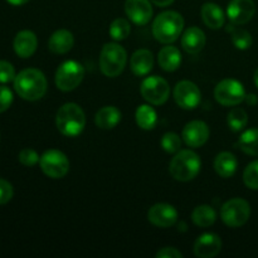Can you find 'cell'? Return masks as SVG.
Here are the masks:
<instances>
[{"label": "cell", "mask_w": 258, "mask_h": 258, "mask_svg": "<svg viewBox=\"0 0 258 258\" xmlns=\"http://www.w3.org/2000/svg\"><path fill=\"white\" fill-rule=\"evenodd\" d=\"M148 219L159 228H169L178 221V211L170 204L158 203L149 209Z\"/></svg>", "instance_id": "12"}, {"label": "cell", "mask_w": 258, "mask_h": 258, "mask_svg": "<svg viewBox=\"0 0 258 258\" xmlns=\"http://www.w3.org/2000/svg\"><path fill=\"white\" fill-rule=\"evenodd\" d=\"M154 67L153 53L148 49H139L131 55L130 68L133 73L138 77H144L149 75Z\"/></svg>", "instance_id": "19"}, {"label": "cell", "mask_w": 258, "mask_h": 258, "mask_svg": "<svg viewBox=\"0 0 258 258\" xmlns=\"http://www.w3.org/2000/svg\"><path fill=\"white\" fill-rule=\"evenodd\" d=\"M159 66L166 72H174L178 70L181 64V53L180 50L173 45H166L160 49L158 54Z\"/></svg>", "instance_id": "22"}, {"label": "cell", "mask_w": 258, "mask_h": 258, "mask_svg": "<svg viewBox=\"0 0 258 258\" xmlns=\"http://www.w3.org/2000/svg\"><path fill=\"white\" fill-rule=\"evenodd\" d=\"M204 24L211 29H219L224 24V14L221 7L214 3H206L201 10Z\"/></svg>", "instance_id": "24"}, {"label": "cell", "mask_w": 258, "mask_h": 258, "mask_svg": "<svg viewBox=\"0 0 258 258\" xmlns=\"http://www.w3.org/2000/svg\"><path fill=\"white\" fill-rule=\"evenodd\" d=\"M13 47L20 58L32 57L38 47L37 35L32 30H22L15 35Z\"/></svg>", "instance_id": "17"}, {"label": "cell", "mask_w": 258, "mask_h": 258, "mask_svg": "<svg viewBox=\"0 0 258 258\" xmlns=\"http://www.w3.org/2000/svg\"><path fill=\"white\" fill-rule=\"evenodd\" d=\"M110 35L115 40H123L130 35L131 27L130 23L123 18H117L110 25Z\"/></svg>", "instance_id": "29"}, {"label": "cell", "mask_w": 258, "mask_h": 258, "mask_svg": "<svg viewBox=\"0 0 258 258\" xmlns=\"http://www.w3.org/2000/svg\"><path fill=\"white\" fill-rule=\"evenodd\" d=\"M15 70L12 63L7 60H0V83L14 82Z\"/></svg>", "instance_id": "33"}, {"label": "cell", "mask_w": 258, "mask_h": 258, "mask_svg": "<svg viewBox=\"0 0 258 258\" xmlns=\"http://www.w3.org/2000/svg\"><path fill=\"white\" fill-rule=\"evenodd\" d=\"M39 165L43 173L52 179L64 178L70 171V160L59 150L50 149L39 159Z\"/></svg>", "instance_id": "8"}, {"label": "cell", "mask_w": 258, "mask_h": 258, "mask_svg": "<svg viewBox=\"0 0 258 258\" xmlns=\"http://www.w3.org/2000/svg\"><path fill=\"white\" fill-rule=\"evenodd\" d=\"M13 103V92L9 87L0 86V113L7 111Z\"/></svg>", "instance_id": "36"}, {"label": "cell", "mask_w": 258, "mask_h": 258, "mask_svg": "<svg viewBox=\"0 0 258 258\" xmlns=\"http://www.w3.org/2000/svg\"><path fill=\"white\" fill-rule=\"evenodd\" d=\"M7 2L9 3V4L14 5V7H19V5H23L25 4V3H28L29 0H7Z\"/></svg>", "instance_id": "40"}, {"label": "cell", "mask_w": 258, "mask_h": 258, "mask_svg": "<svg viewBox=\"0 0 258 258\" xmlns=\"http://www.w3.org/2000/svg\"><path fill=\"white\" fill-rule=\"evenodd\" d=\"M251 217V207L248 202L242 198H233L227 201L221 208V218L231 228H238Z\"/></svg>", "instance_id": "7"}, {"label": "cell", "mask_w": 258, "mask_h": 258, "mask_svg": "<svg viewBox=\"0 0 258 258\" xmlns=\"http://www.w3.org/2000/svg\"><path fill=\"white\" fill-rule=\"evenodd\" d=\"M85 77V68L76 60H66L55 72V86L63 92H70L81 85Z\"/></svg>", "instance_id": "6"}, {"label": "cell", "mask_w": 258, "mask_h": 258, "mask_svg": "<svg viewBox=\"0 0 258 258\" xmlns=\"http://www.w3.org/2000/svg\"><path fill=\"white\" fill-rule=\"evenodd\" d=\"M39 155L33 149H23L19 153V161L25 166H34L39 163Z\"/></svg>", "instance_id": "34"}, {"label": "cell", "mask_w": 258, "mask_h": 258, "mask_svg": "<svg viewBox=\"0 0 258 258\" xmlns=\"http://www.w3.org/2000/svg\"><path fill=\"white\" fill-rule=\"evenodd\" d=\"M207 42L206 34L198 27H190L181 37V47L189 54H197L204 48Z\"/></svg>", "instance_id": "18"}, {"label": "cell", "mask_w": 258, "mask_h": 258, "mask_svg": "<svg viewBox=\"0 0 258 258\" xmlns=\"http://www.w3.org/2000/svg\"><path fill=\"white\" fill-rule=\"evenodd\" d=\"M202 160L191 150H180L175 154L169 164L171 176L178 181H190L199 174Z\"/></svg>", "instance_id": "4"}, {"label": "cell", "mask_w": 258, "mask_h": 258, "mask_svg": "<svg viewBox=\"0 0 258 258\" xmlns=\"http://www.w3.org/2000/svg\"><path fill=\"white\" fill-rule=\"evenodd\" d=\"M243 181L247 188L258 190V160L252 161L243 171Z\"/></svg>", "instance_id": "31"}, {"label": "cell", "mask_w": 258, "mask_h": 258, "mask_svg": "<svg viewBox=\"0 0 258 258\" xmlns=\"http://www.w3.org/2000/svg\"><path fill=\"white\" fill-rule=\"evenodd\" d=\"M209 134L211 131L204 121L194 120L186 123L183 128L181 138L189 148H201L208 141Z\"/></svg>", "instance_id": "14"}, {"label": "cell", "mask_w": 258, "mask_h": 258, "mask_svg": "<svg viewBox=\"0 0 258 258\" xmlns=\"http://www.w3.org/2000/svg\"><path fill=\"white\" fill-rule=\"evenodd\" d=\"M14 90L23 100L38 101L47 92V78L37 68H27L15 76Z\"/></svg>", "instance_id": "1"}, {"label": "cell", "mask_w": 258, "mask_h": 258, "mask_svg": "<svg viewBox=\"0 0 258 258\" xmlns=\"http://www.w3.org/2000/svg\"><path fill=\"white\" fill-rule=\"evenodd\" d=\"M217 219V213L211 206H198L197 208H194L193 213H191V221L194 222V224L202 228H207V227H211L212 224H214Z\"/></svg>", "instance_id": "26"}, {"label": "cell", "mask_w": 258, "mask_h": 258, "mask_svg": "<svg viewBox=\"0 0 258 258\" xmlns=\"http://www.w3.org/2000/svg\"><path fill=\"white\" fill-rule=\"evenodd\" d=\"M244 101H246V102L248 103V105H251V106H254V105H257V103H258L257 96L253 95V93H252V95H246V98H244Z\"/></svg>", "instance_id": "39"}, {"label": "cell", "mask_w": 258, "mask_h": 258, "mask_svg": "<svg viewBox=\"0 0 258 258\" xmlns=\"http://www.w3.org/2000/svg\"><path fill=\"white\" fill-rule=\"evenodd\" d=\"M144 100L155 106H160L168 101L170 95L169 83L159 76H150L143 81L140 87Z\"/></svg>", "instance_id": "9"}, {"label": "cell", "mask_w": 258, "mask_h": 258, "mask_svg": "<svg viewBox=\"0 0 258 258\" xmlns=\"http://www.w3.org/2000/svg\"><path fill=\"white\" fill-rule=\"evenodd\" d=\"M237 168H238V161L237 158L229 151H223L219 153L214 159V169L217 174L222 178H231L236 174Z\"/></svg>", "instance_id": "21"}, {"label": "cell", "mask_w": 258, "mask_h": 258, "mask_svg": "<svg viewBox=\"0 0 258 258\" xmlns=\"http://www.w3.org/2000/svg\"><path fill=\"white\" fill-rule=\"evenodd\" d=\"M256 13L253 0H231L227 8V17L232 24L242 25L248 23Z\"/></svg>", "instance_id": "13"}, {"label": "cell", "mask_w": 258, "mask_h": 258, "mask_svg": "<svg viewBox=\"0 0 258 258\" xmlns=\"http://www.w3.org/2000/svg\"><path fill=\"white\" fill-rule=\"evenodd\" d=\"M55 125L58 131L67 138H76L81 135L86 126V115L82 107L73 102L64 103L58 110Z\"/></svg>", "instance_id": "2"}, {"label": "cell", "mask_w": 258, "mask_h": 258, "mask_svg": "<svg viewBox=\"0 0 258 258\" xmlns=\"http://www.w3.org/2000/svg\"><path fill=\"white\" fill-rule=\"evenodd\" d=\"M125 13L136 25H145L153 17V7L150 0H126Z\"/></svg>", "instance_id": "15"}, {"label": "cell", "mask_w": 258, "mask_h": 258, "mask_svg": "<svg viewBox=\"0 0 258 258\" xmlns=\"http://www.w3.org/2000/svg\"><path fill=\"white\" fill-rule=\"evenodd\" d=\"M121 121V111L115 106H105L95 116L96 126L102 130H111Z\"/></svg>", "instance_id": "23"}, {"label": "cell", "mask_w": 258, "mask_h": 258, "mask_svg": "<svg viewBox=\"0 0 258 258\" xmlns=\"http://www.w3.org/2000/svg\"><path fill=\"white\" fill-rule=\"evenodd\" d=\"M217 102L223 106H237L246 98V91L239 81L227 78L221 81L214 90Z\"/></svg>", "instance_id": "10"}, {"label": "cell", "mask_w": 258, "mask_h": 258, "mask_svg": "<svg viewBox=\"0 0 258 258\" xmlns=\"http://www.w3.org/2000/svg\"><path fill=\"white\" fill-rule=\"evenodd\" d=\"M173 95L176 105L184 110H194L202 101L201 90L190 81H180L176 83Z\"/></svg>", "instance_id": "11"}, {"label": "cell", "mask_w": 258, "mask_h": 258, "mask_svg": "<svg viewBox=\"0 0 258 258\" xmlns=\"http://www.w3.org/2000/svg\"><path fill=\"white\" fill-rule=\"evenodd\" d=\"M158 258H181L183 253L180 251H178L174 247H165V248H161L160 251L156 253Z\"/></svg>", "instance_id": "37"}, {"label": "cell", "mask_w": 258, "mask_h": 258, "mask_svg": "<svg viewBox=\"0 0 258 258\" xmlns=\"http://www.w3.org/2000/svg\"><path fill=\"white\" fill-rule=\"evenodd\" d=\"M127 62V53L117 43H106L100 54L101 72L106 77L115 78L122 73Z\"/></svg>", "instance_id": "5"}, {"label": "cell", "mask_w": 258, "mask_h": 258, "mask_svg": "<svg viewBox=\"0 0 258 258\" xmlns=\"http://www.w3.org/2000/svg\"><path fill=\"white\" fill-rule=\"evenodd\" d=\"M13 194H14V189H13L12 184L5 179L0 178V206L10 202V199L13 198Z\"/></svg>", "instance_id": "35"}, {"label": "cell", "mask_w": 258, "mask_h": 258, "mask_svg": "<svg viewBox=\"0 0 258 258\" xmlns=\"http://www.w3.org/2000/svg\"><path fill=\"white\" fill-rule=\"evenodd\" d=\"M150 2L154 3V4H155L156 7L164 8V7H168V5L173 4L174 0H150Z\"/></svg>", "instance_id": "38"}, {"label": "cell", "mask_w": 258, "mask_h": 258, "mask_svg": "<svg viewBox=\"0 0 258 258\" xmlns=\"http://www.w3.org/2000/svg\"><path fill=\"white\" fill-rule=\"evenodd\" d=\"M227 123H228L229 128L234 133L242 131L248 123V115L246 111L241 107L232 108L227 116Z\"/></svg>", "instance_id": "28"}, {"label": "cell", "mask_w": 258, "mask_h": 258, "mask_svg": "<svg viewBox=\"0 0 258 258\" xmlns=\"http://www.w3.org/2000/svg\"><path fill=\"white\" fill-rule=\"evenodd\" d=\"M75 44L73 34L67 29H59L53 33L48 42V48L55 54H64L70 52Z\"/></svg>", "instance_id": "20"}, {"label": "cell", "mask_w": 258, "mask_h": 258, "mask_svg": "<svg viewBox=\"0 0 258 258\" xmlns=\"http://www.w3.org/2000/svg\"><path fill=\"white\" fill-rule=\"evenodd\" d=\"M184 28L181 14L174 10L163 12L155 18L153 23V35L158 42L170 44L180 37Z\"/></svg>", "instance_id": "3"}, {"label": "cell", "mask_w": 258, "mask_h": 258, "mask_svg": "<svg viewBox=\"0 0 258 258\" xmlns=\"http://www.w3.org/2000/svg\"><path fill=\"white\" fill-rule=\"evenodd\" d=\"M136 123L143 130H153L158 122V113L151 106L141 105L139 106L135 113Z\"/></svg>", "instance_id": "25"}, {"label": "cell", "mask_w": 258, "mask_h": 258, "mask_svg": "<svg viewBox=\"0 0 258 258\" xmlns=\"http://www.w3.org/2000/svg\"><path fill=\"white\" fill-rule=\"evenodd\" d=\"M253 80H254V83H256V86L258 87V68L256 70V72H254Z\"/></svg>", "instance_id": "41"}, {"label": "cell", "mask_w": 258, "mask_h": 258, "mask_svg": "<svg viewBox=\"0 0 258 258\" xmlns=\"http://www.w3.org/2000/svg\"><path fill=\"white\" fill-rule=\"evenodd\" d=\"M237 145L247 155L258 156V128H249L244 131Z\"/></svg>", "instance_id": "27"}, {"label": "cell", "mask_w": 258, "mask_h": 258, "mask_svg": "<svg viewBox=\"0 0 258 258\" xmlns=\"http://www.w3.org/2000/svg\"><path fill=\"white\" fill-rule=\"evenodd\" d=\"M222 249V241L217 234L204 233L194 243V254L199 258H213Z\"/></svg>", "instance_id": "16"}, {"label": "cell", "mask_w": 258, "mask_h": 258, "mask_svg": "<svg viewBox=\"0 0 258 258\" xmlns=\"http://www.w3.org/2000/svg\"><path fill=\"white\" fill-rule=\"evenodd\" d=\"M232 32V43L237 49L246 50L252 45V35L247 32L246 29L242 28H236L233 24V28H231Z\"/></svg>", "instance_id": "30"}, {"label": "cell", "mask_w": 258, "mask_h": 258, "mask_svg": "<svg viewBox=\"0 0 258 258\" xmlns=\"http://www.w3.org/2000/svg\"><path fill=\"white\" fill-rule=\"evenodd\" d=\"M161 148L169 154H176L180 151L181 148V139L178 134L175 133H166L161 138Z\"/></svg>", "instance_id": "32"}]
</instances>
